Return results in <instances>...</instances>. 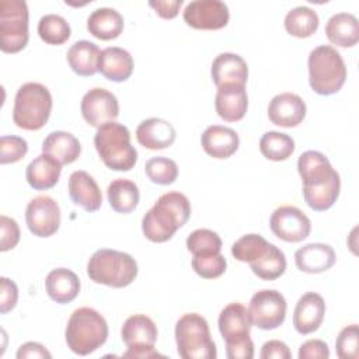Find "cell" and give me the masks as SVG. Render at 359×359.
<instances>
[{"label":"cell","mask_w":359,"mask_h":359,"mask_svg":"<svg viewBox=\"0 0 359 359\" xmlns=\"http://www.w3.org/2000/svg\"><path fill=\"white\" fill-rule=\"evenodd\" d=\"M149 6L153 7L161 18L171 20L177 17L180 7L182 6V0H150Z\"/></svg>","instance_id":"c3c4849f"},{"label":"cell","mask_w":359,"mask_h":359,"mask_svg":"<svg viewBox=\"0 0 359 359\" xmlns=\"http://www.w3.org/2000/svg\"><path fill=\"white\" fill-rule=\"evenodd\" d=\"M187 248L194 257L217 254L222 250V238L213 230L198 229L187 237Z\"/></svg>","instance_id":"8d00e7d4"},{"label":"cell","mask_w":359,"mask_h":359,"mask_svg":"<svg viewBox=\"0 0 359 359\" xmlns=\"http://www.w3.org/2000/svg\"><path fill=\"white\" fill-rule=\"evenodd\" d=\"M309 83L314 93L331 95L341 90L346 80V66L341 53L331 45L314 48L307 60Z\"/></svg>","instance_id":"8992f818"},{"label":"cell","mask_w":359,"mask_h":359,"mask_svg":"<svg viewBox=\"0 0 359 359\" xmlns=\"http://www.w3.org/2000/svg\"><path fill=\"white\" fill-rule=\"evenodd\" d=\"M69 22L57 14H45L38 22L39 38L49 45H62L70 38Z\"/></svg>","instance_id":"d590c367"},{"label":"cell","mask_w":359,"mask_h":359,"mask_svg":"<svg viewBox=\"0 0 359 359\" xmlns=\"http://www.w3.org/2000/svg\"><path fill=\"white\" fill-rule=\"evenodd\" d=\"M94 146L102 163L114 171H129L137 161V151L130 143L129 129L115 121L97 129Z\"/></svg>","instance_id":"5b68a950"},{"label":"cell","mask_w":359,"mask_h":359,"mask_svg":"<svg viewBox=\"0 0 359 359\" xmlns=\"http://www.w3.org/2000/svg\"><path fill=\"white\" fill-rule=\"evenodd\" d=\"M335 351L341 359L359 358V330L358 324H351L342 328L335 341Z\"/></svg>","instance_id":"60d3db41"},{"label":"cell","mask_w":359,"mask_h":359,"mask_svg":"<svg viewBox=\"0 0 359 359\" xmlns=\"http://www.w3.org/2000/svg\"><path fill=\"white\" fill-rule=\"evenodd\" d=\"M45 287L48 296L53 302L66 304L77 297L80 292V279L72 269L56 268L48 273Z\"/></svg>","instance_id":"484cf974"},{"label":"cell","mask_w":359,"mask_h":359,"mask_svg":"<svg viewBox=\"0 0 359 359\" xmlns=\"http://www.w3.org/2000/svg\"><path fill=\"white\" fill-rule=\"evenodd\" d=\"M87 29L101 41L115 39L123 31V17L115 8H97L87 18Z\"/></svg>","instance_id":"f546056e"},{"label":"cell","mask_w":359,"mask_h":359,"mask_svg":"<svg viewBox=\"0 0 359 359\" xmlns=\"http://www.w3.org/2000/svg\"><path fill=\"white\" fill-rule=\"evenodd\" d=\"M269 243L259 234H245L231 245V254L241 262H252L261 257Z\"/></svg>","instance_id":"f35d334b"},{"label":"cell","mask_w":359,"mask_h":359,"mask_svg":"<svg viewBox=\"0 0 359 359\" xmlns=\"http://www.w3.org/2000/svg\"><path fill=\"white\" fill-rule=\"evenodd\" d=\"M191 216L189 199L181 192L163 194L142 219V230L153 243L168 241Z\"/></svg>","instance_id":"7a4b0ae2"},{"label":"cell","mask_w":359,"mask_h":359,"mask_svg":"<svg viewBox=\"0 0 359 359\" xmlns=\"http://www.w3.org/2000/svg\"><path fill=\"white\" fill-rule=\"evenodd\" d=\"M0 227H1V237H0V251L13 250L20 241V227L17 222L6 215L0 216Z\"/></svg>","instance_id":"7bdbcfd3"},{"label":"cell","mask_w":359,"mask_h":359,"mask_svg":"<svg viewBox=\"0 0 359 359\" xmlns=\"http://www.w3.org/2000/svg\"><path fill=\"white\" fill-rule=\"evenodd\" d=\"M261 359H290L292 353L287 348V345L278 339H271L262 345Z\"/></svg>","instance_id":"bcb514c9"},{"label":"cell","mask_w":359,"mask_h":359,"mask_svg":"<svg viewBox=\"0 0 359 359\" xmlns=\"http://www.w3.org/2000/svg\"><path fill=\"white\" fill-rule=\"evenodd\" d=\"M29 39L28 6L24 0L0 1V49L4 53L22 50Z\"/></svg>","instance_id":"30bf717a"},{"label":"cell","mask_w":359,"mask_h":359,"mask_svg":"<svg viewBox=\"0 0 359 359\" xmlns=\"http://www.w3.org/2000/svg\"><path fill=\"white\" fill-rule=\"evenodd\" d=\"M107 195L109 206L118 213H130L140 199L137 185L126 178L114 180L108 185Z\"/></svg>","instance_id":"1f68e13d"},{"label":"cell","mask_w":359,"mask_h":359,"mask_svg":"<svg viewBox=\"0 0 359 359\" xmlns=\"http://www.w3.org/2000/svg\"><path fill=\"white\" fill-rule=\"evenodd\" d=\"M88 278L109 287H125L137 276V262L132 255L118 250H97L87 262Z\"/></svg>","instance_id":"277c9868"},{"label":"cell","mask_w":359,"mask_h":359,"mask_svg":"<svg viewBox=\"0 0 359 359\" xmlns=\"http://www.w3.org/2000/svg\"><path fill=\"white\" fill-rule=\"evenodd\" d=\"M306 116V102L293 93H282L275 95L268 105V118L273 125L283 128H294Z\"/></svg>","instance_id":"e0dca14e"},{"label":"cell","mask_w":359,"mask_h":359,"mask_svg":"<svg viewBox=\"0 0 359 359\" xmlns=\"http://www.w3.org/2000/svg\"><path fill=\"white\" fill-rule=\"evenodd\" d=\"M65 337L73 353L86 356L105 344L108 338V324L97 310L80 307L72 313Z\"/></svg>","instance_id":"3957f363"},{"label":"cell","mask_w":359,"mask_h":359,"mask_svg":"<svg viewBox=\"0 0 359 359\" xmlns=\"http://www.w3.org/2000/svg\"><path fill=\"white\" fill-rule=\"evenodd\" d=\"M261 154L272 161H283L294 151V140L282 132L269 130L259 139Z\"/></svg>","instance_id":"e575fe53"},{"label":"cell","mask_w":359,"mask_h":359,"mask_svg":"<svg viewBox=\"0 0 359 359\" xmlns=\"http://www.w3.org/2000/svg\"><path fill=\"white\" fill-rule=\"evenodd\" d=\"M192 269L205 279H215L222 276L226 272L227 261L224 255L220 252L210 254V255H199L194 257L191 261Z\"/></svg>","instance_id":"ab89813d"},{"label":"cell","mask_w":359,"mask_h":359,"mask_svg":"<svg viewBox=\"0 0 359 359\" xmlns=\"http://www.w3.org/2000/svg\"><path fill=\"white\" fill-rule=\"evenodd\" d=\"M25 222L34 236L50 237L59 230L60 208L57 202L48 195L35 196L27 205Z\"/></svg>","instance_id":"4fadbf2b"},{"label":"cell","mask_w":359,"mask_h":359,"mask_svg":"<svg viewBox=\"0 0 359 359\" xmlns=\"http://www.w3.org/2000/svg\"><path fill=\"white\" fill-rule=\"evenodd\" d=\"M251 271L264 280H273L282 276L286 271V257L282 250L271 244L259 258L250 262Z\"/></svg>","instance_id":"d6a6232c"},{"label":"cell","mask_w":359,"mask_h":359,"mask_svg":"<svg viewBox=\"0 0 359 359\" xmlns=\"http://www.w3.org/2000/svg\"><path fill=\"white\" fill-rule=\"evenodd\" d=\"M328 356V345L321 339H309L299 348V359H327Z\"/></svg>","instance_id":"f6af8a7d"},{"label":"cell","mask_w":359,"mask_h":359,"mask_svg":"<svg viewBox=\"0 0 359 359\" xmlns=\"http://www.w3.org/2000/svg\"><path fill=\"white\" fill-rule=\"evenodd\" d=\"M286 300L275 289H262L252 294L248 306L251 324L261 330L278 328L286 317Z\"/></svg>","instance_id":"7c38bea8"},{"label":"cell","mask_w":359,"mask_h":359,"mask_svg":"<svg viewBox=\"0 0 359 359\" xmlns=\"http://www.w3.org/2000/svg\"><path fill=\"white\" fill-rule=\"evenodd\" d=\"M31 358H36V359H50L52 355L50 352L39 342H25L22 344L18 351H17V359H31Z\"/></svg>","instance_id":"7dc6e473"},{"label":"cell","mask_w":359,"mask_h":359,"mask_svg":"<svg viewBox=\"0 0 359 359\" xmlns=\"http://www.w3.org/2000/svg\"><path fill=\"white\" fill-rule=\"evenodd\" d=\"M201 144L205 153L210 157L229 158L237 151L240 139L237 132L231 128L222 125H210L202 133Z\"/></svg>","instance_id":"7402d4cb"},{"label":"cell","mask_w":359,"mask_h":359,"mask_svg":"<svg viewBox=\"0 0 359 359\" xmlns=\"http://www.w3.org/2000/svg\"><path fill=\"white\" fill-rule=\"evenodd\" d=\"M136 139L140 146L150 150L170 147L175 140L174 126L161 118H149L136 128Z\"/></svg>","instance_id":"603a6c76"},{"label":"cell","mask_w":359,"mask_h":359,"mask_svg":"<svg viewBox=\"0 0 359 359\" xmlns=\"http://www.w3.org/2000/svg\"><path fill=\"white\" fill-rule=\"evenodd\" d=\"M328 41L341 48H351L359 41V22L351 13H337L325 24Z\"/></svg>","instance_id":"83f0119b"},{"label":"cell","mask_w":359,"mask_h":359,"mask_svg":"<svg viewBox=\"0 0 359 359\" xmlns=\"http://www.w3.org/2000/svg\"><path fill=\"white\" fill-rule=\"evenodd\" d=\"M318 22V14L313 8L299 6L287 11L283 24L287 34L296 38H309L317 31Z\"/></svg>","instance_id":"836d02e7"},{"label":"cell","mask_w":359,"mask_h":359,"mask_svg":"<svg viewBox=\"0 0 359 359\" xmlns=\"http://www.w3.org/2000/svg\"><path fill=\"white\" fill-rule=\"evenodd\" d=\"M324 316V299L316 292H307L296 303L293 313L294 330L302 335L311 334L320 328Z\"/></svg>","instance_id":"ac0fdd59"},{"label":"cell","mask_w":359,"mask_h":359,"mask_svg":"<svg viewBox=\"0 0 359 359\" xmlns=\"http://www.w3.org/2000/svg\"><path fill=\"white\" fill-rule=\"evenodd\" d=\"M42 153L49 154L62 165L76 161L81 153L79 139L63 130L50 132L42 142Z\"/></svg>","instance_id":"f1b7e54d"},{"label":"cell","mask_w":359,"mask_h":359,"mask_svg":"<svg viewBox=\"0 0 359 359\" xmlns=\"http://www.w3.org/2000/svg\"><path fill=\"white\" fill-rule=\"evenodd\" d=\"M98 72L111 81H125L132 76L133 59L128 50L118 46H108L101 50Z\"/></svg>","instance_id":"d4e9b609"},{"label":"cell","mask_w":359,"mask_h":359,"mask_svg":"<svg viewBox=\"0 0 359 359\" xmlns=\"http://www.w3.org/2000/svg\"><path fill=\"white\" fill-rule=\"evenodd\" d=\"M0 313L6 314L11 311L18 300V287L14 280L1 276L0 278Z\"/></svg>","instance_id":"ee69618b"},{"label":"cell","mask_w":359,"mask_h":359,"mask_svg":"<svg viewBox=\"0 0 359 359\" xmlns=\"http://www.w3.org/2000/svg\"><path fill=\"white\" fill-rule=\"evenodd\" d=\"M217 325L226 342V355L229 359L254 358V342L250 338L252 324L248 310L243 304H227L219 314Z\"/></svg>","instance_id":"ba28073f"},{"label":"cell","mask_w":359,"mask_h":359,"mask_svg":"<svg viewBox=\"0 0 359 359\" xmlns=\"http://www.w3.org/2000/svg\"><path fill=\"white\" fill-rule=\"evenodd\" d=\"M182 17L195 29H220L227 25L230 13L220 0H194L185 6Z\"/></svg>","instance_id":"2e32d148"},{"label":"cell","mask_w":359,"mask_h":359,"mask_svg":"<svg viewBox=\"0 0 359 359\" xmlns=\"http://www.w3.org/2000/svg\"><path fill=\"white\" fill-rule=\"evenodd\" d=\"M80 109L84 121L97 129L115 121L119 115V104L116 97L102 87L88 90L81 98Z\"/></svg>","instance_id":"9a60e30c"},{"label":"cell","mask_w":359,"mask_h":359,"mask_svg":"<svg viewBox=\"0 0 359 359\" xmlns=\"http://www.w3.org/2000/svg\"><path fill=\"white\" fill-rule=\"evenodd\" d=\"M297 171L303 181V198L316 212L330 209L339 196V174L330 160L317 150H307L297 160Z\"/></svg>","instance_id":"6da1fadb"},{"label":"cell","mask_w":359,"mask_h":359,"mask_svg":"<svg viewBox=\"0 0 359 359\" xmlns=\"http://www.w3.org/2000/svg\"><path fill=\"white\" fill-rule=\"evenodd\" d=\"M52 111V95L41 83H25L15 94L13 107L14 123L25 130H38L45 126Z\"/></svg>","instance_id":"52a82bcc"},{"label":"cell","mask_w":359,"mask_h":359,"mask_svg":"<svg viewBox=\"0 0 359 359\" xmlns=\"http://www.w3.org/2000/svg\"><path fill=\"white\" fill-rule=\"evenodd\" d=\"M62 171V164L49 154L36 156L25 170V178L29 187L38 191L49 189L56 185Z\"/></svg>","instance_id":"4316f807"},{"label":"cell","mask_w":359,"mask_h":359,"mask_svg":"<svg viewBox=\"0 0 359 359\" xmlns=\"http://www.w3.org/2000/svg\"><path fill=\"white\" fill-rule=\"evenodd\" d=\"M296 266L306 273H321L335 264V251L324 243H310L294 252Z\"/></svg>","instance_id":"cb8c5ba5"},{"label":"cell","mask_w":359,"mask_h":359,"mask_svg":"<svg viewBox=\"0 0 359 359\" xmlns=\"http://www.w3.org/2000/svg\"><path fill=\"white\" fill-rule=\"evenodd\" d=\"M101 50L90 41H77L67 50V62L72 70L83 77L93 76L98 72V59Z\"/></svg>","instance_id":"4dcf8cb0"},{"label":"cell","mask_w":359,"mask_h":359,"mask_svg":"<svg viewBox=\"0 0 359 359\" xmlns=\"http://www.w3.org/2000/svg\"><path fill=\"white\" fill-rule=\"evenodd\" d=\"M28 151V143L20 136H1L0 137V163H17Z\"/></svg>","instance_id":"b9f144b4"},{"label":"cell","mask_w":359,"mask_h":359,"mask_svg":"<svg viewBox=\"0 0 359 359\" xmlns=\"http://www.w3.org/2000/svg\"><path fill=\"white\" fill-rule=\"evenodd\" d=\"M210 74L217 88L227 84L245 86L248 79V66L240 55L224 52L213 59Z\"/></svg>","instance_id":"ffe728a7"},{"label":"cell","mask_w":359,"mask_h":359,"mask_svg":"<svg viewBox=\"0 0 359 359\" xmlns=\"http://www.w3.org/2000/svg\"><path fill=\"white\" fill-rule=\"evenodd\" d=\"M248 107L245 86L227 84L217 88L215 108L217 115L226 122H237L244 118Z\"/></svg>","instance_id":"d6986e66"},{"label":"cell","mask_w":359,"mask_h":359,"mask_svg":"<svg viewBox=\"0 0 359 359\" xmlns=\"http://www.w3.org/2000/svg\"><path fill=\"white\" fill-rule=\"evenodd\" d=\"M147 178L158 185H170L178 177L177 163L168 157H151L144 164Z\"/></svg>","instance_id":"74e56055"},{"label":"cell","mask_w":359,"mask_h":359,"mask_svg":"<svg viewBox=\"0 0 359 359\" xmlns=\"http://www.w3.org/2000/svg\"><path fill=\"white\" fill-rule=\"evenodd\" d=\"M121 337L128 348L122 358H164L154 349L157 327L154 321L144 314H133L128 317L122 325Z\"/></svg>","instance_id":"8fae6325"},{"label":"cell","mask_w":359,"mask_h":359,"mask_svg":"<svg viewBox=\"0 0 359 359\" xmlns=\"http://www.w3.org/2000/svg\"><path fill=\"white\" fill-rule=\"evenodd\" d=\"M269 227L278 238L287 243H300L309 237L311 223L303 210L285 205L273 210L269 219Z\"/></svg>","instance_id":"5bb4252c"},{"label":"cell","mask_w":359,"mask_h":359,"mask_svg":"<svg viewBox=\"0 0 359 359\" xmlns=\"http://www.w3.org/2000/svg\"><path fill=\"white\" fill-rule=\"evenodd\" d=\"M177 352L182 359H215L216 345L208 321L198 313H187L175 324Z\"/></svg>","instance_id":"9c48e42d"},{"label":"cell","mask_w":359,"mask_h":359,"mask_svg":"<svg viewBox=\"0 0 359 359\" xmlns=\"http://www.w3.org/2000/svg\"><path fill=\"white\" fill-rule=\"evenodd\" d=\"M69 196L74 205L87 212H95L102 202V194L95 180L86 171L77 170L69 177Z\"/></svg>","instance_id":"44dd1931"}]
</instances>
